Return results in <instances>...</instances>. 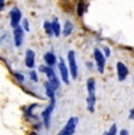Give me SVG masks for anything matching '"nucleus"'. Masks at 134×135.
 Returning <instances> with one entry per match:
<instances>
[{"label": "nucleus", "mask_w": 134, "mask_h": 135, "mask_svg": "<svg viewBox=\"0 0 134 135\" xmlns=\"http://www.w3.org/2000/svg\"><path fill=\"white\" fill-rule=\"evenodd\" d=\"M58 67H59V71H60L62 81L65 83L66 85H68L70 84V78H68L70 76V69H68V67L66 66V64H65V61H63L62 57L60 59V62H59Z\"/></svg>", "instance_id": "nucleus-7"}, {"label": "nucleus", "mask_w": 134, "mask_h": 135, "mask_svg": "<svg viewBox=\"0 0 134 135\" xmlns=\"http://www.w3.org/2000/svg\"><path fill=\"white\" fill-rule=\"evenodd\" d=\"M54 108H55V98H53V99H52V102L48 104V107L43 110L42 114H41V116H42V121H43V124H44V127H46L47 129L50 127V117H52V112H53Z\"/></svg>", "instance_id": "nucleus-2"}, {"label": "nucleus", "mask_w": 134, "mask_h": 135, "mask_svg": "<svg viewBox=\"0 0 134 135\" xmlns=\"http://www.w3.org/2000/svg\"><path fill=\"white\" fill-rule=\"evenodd\" d=\"M52 28H53V35L55 37H59L61 33V26H60L58 18H54V21L52 22Z\"/></svg>", "instance_id": "nucleus-12"}, {"label": "nucleus", "mask_w": 134, "mask_h": 135, "mask_svg": "<svg viewBox=\"0 0 134 135\" xmlns=\"http://www.w3.org/2000/svg\"><path fill=\"white\" fill-rule=\"evenodd\" d=\"M43 28H44V31L47 32L48 36H53V28H52V23H49L48 21H46L43 23Z\"/></svg>", "instance_id": "nucleus-16"}, {"label": "nucleus", "mask_w": 134, "mask_h": 135, "mask_svg": "<svg viewBox=\"0 0 134 135\" xmlns=\"http://www.w3.org/2000/svg\"><path fill=\"white\" fill-rule=\"evenodd\" d=\"M86 86H87L89 93H95V89H96V85H95V80H94V79L87 80V84H86Z\"/></svg>", "instance_id": "nucleus-17"}, {"label": "nucleus", "mask_w": 134, "mask_h": 135, "mask_svg": "<svg viewBox=\"0 0 134 135\" xmlns=\"http://www.w3.org/2000/svg\"><path fill=\"white\" fill-rule=\"evenodd\" d=\"M35 107H36V104H33V105H30V107H29L28 111H26V116H29V117H33V116H34V115H33V110L35 109Z\"/></svg>", "instance_id": "nucleus-22"}, {"label": "nucleus", "mask_w": 134, "mask_h": 135, "mask_svg": "<svg viewBox=\"0 0 134 135\" xmlns=\"http://www.w3.org/2000/svg\"><path fill=\"white\" fill-rule=\"evenodd\" d=\"M116 130H117V128H116V124H113L110 127V129H109V132L107 133L108 135H114V134H116Z\"/></svg>", "instance_id": "nucleus-23"}, {"label": "nucleus", "mask_w": 134, "mask_h": 135, "mask_svg": "<svg viewBox=\"0 0 134 135\" xmlns=\"http://www.w3.org/2000/svg\"><path fill=\"white\" fill-rule=\"evenodd\" d=\"M22 28L24 29V31H30V24H29L28 19H22Z\"/></svg>", "instance_id": "nucleus-19"}, {"label": "nucleus", "mask_w": 134, "mask_h": 135, "mask_svg": "<svg viewBox=\"0 0 134 135\" xmlns=\"http://www.w3.org/2000/svg\"><path fill=\"white\" fill-rule=\"evenodd\" d=\"M25 66L30 69L35 67V51L31 49H28L25 51Z\"/></svg>", "instance_id": "nucleus-9"}, {"label": "nucleus", "mask_w": 134, "mask_h": 135, "mask_svg": "<svg viewBox=\"0 0 134 135\" xmlns=\"http://www.w3.org/2000/svg\"><path fill=\"white\" fill-rule=\"evenodd\" d=\"M23 38H24V29L20 25L13 28V40H15V46L19 48L23 44Z\"/></svg>", "instance_id": "nucleus-8"}, {"label": "nucleus", "mask_w": 134, "mask_h": 135, "mask_svg": "<svg viewBox=\"0 0 134 135\" xmlns=\"http://www.w3.org/2000/svg\"><path fill=\"white\" fill-rule=\"evenodd\" d=\"M22 12H20L19 8L15 7L10 11V24L12 28H16V26L19 25V23L22 22Z\"/></svg>", "instance_id": "nucleus-5"}, {"label": "nucleus", "mask_w": 134, "mask_h": 135, "mask_svg": "<svg viewBox=\"0 0 134 135\" xmlns=\"http://www.w3.org/2000/svg\"><path fill=\"white\" fill-rule=\"evenodd\" d=\"M95 104H96V96H95V93H89V97H87V109H89V111L94 112Z\"/></svg>", "instance_id": "nucleus-13"}, {"label": "nucleus", "mask_w": 134, "mask_h": 135, "mask_svg": "<svg viewBox=\"0 0 134 135\" xmlns=\"http://www.w3.org/2000/svg\"><path fill=\"white\" fill-rule=\"evenodd\" d=\"M5 7V0H0V11H3Z\"/></svg>", "instance_id": "nucleus-25"}, {"label": "nucleus", "mask_w": 134, "mask_h": 135, "mask_svg": "<svg viewBox=\"0 0 134 135\" xmlns=\"http://www.w3.org/2000/svg\"><path fill=\"white\" fill-rule=\"evenodd\" d=\"M121 134L122 135H126V134H128V132H127V130H121Z\"/></svg>", "instance_id": "nucleus-27"}, {"label": "nucleus", "mask_w": 134, "mask_h": 135, "mask_svg": "<svg viewBox=\"0 0 134 135\" xmlns=\"http://www.w3.org/2000/svg\"><path fill=\"white\" fill-rule=\"evenodd\" d=\"M77 10H78V15L79 16H83L84 11H85V5H84V1H83V0H79V4H78V7H77Z\"/></svg>", "instance_id": "nucleus-18"}, {"label": "nucleus", "mask_w": 134, "mask_h": 135, "mask_svg": "<svg viewBox=\"0 0 134 135\" xmlns=\"http://www.w3.org/2000/svg\"><path fill=\"white\" fill-rule=\"evenodd\" d=\"M95 54V60H96V65H97V68H98L99 73H103L104 72V66H105V56L102 54V51L99 49H95L94 50Z\"/></svg>", "instance_id": "nucleus-6"}, {"label": "nucleus", "mask_w": 134, "mask_h": 135, "mask_svg": "<svg viewBox=\"0 0 134 135\" xmlns=\"http://www.w3.org/2000/svg\"><path fill=\"white\" fill-rule=\"evenodd\" d=\"M43 60H44V62H46L47 66H55L56 65V56L54 53H52V51H48V53L44 54V56H43Z\"/></svg>", "instance_id": "nucleus-11"}, {"label": "nucleus", "mask_w": 134, "mask_h": 135, "mask_svg": "<svg viewBox=\"0 0 134 135\" xmlns=\"http://www.w3.org/2000/svg\"><path fill=\"white\" fill-rule=\"evenodd\" d=\"M78 121H79L78 117H71L68 121H67V123L65 124V127L60 130L59 134L60 135H72V134H74L77 124H78Z\"/></svg>", "instance_id": "nucleus-3"}, {"label": "nucleus", "mask_w": 134, "mask_h": 135, "mask_svg": "<svg viewBox=\"0 0 134 135\" xmlns=\"http://www.w3.org/2000/svg\"><path fill=\"white\" fill-rule=\"evenodd\" d=\"M38 69H40V72H42V73L46 74L47 78H48V83L54 87V89L58 90L59 87H60V81H59V79H58V76H56L55 72H54L53 67H50V66H40Z\"/></svg>", "instance_id": "nucleus-1"}, {"label": "nucleus", "mask_w": 134, "mask_h": 135, "mask_svg": "<svg viewBox=\"0 0 134 135\" xmlns=\"http://www.w3.org/2000/svg\"><path fill=\"white\" fill-rule=\"evenodd\" d=\"M15 76H16V79L19 80L20 83H23L24 80H25V78H24L23 74H22V73H18V72H16V73H15Z\"/></svg>", "instance_id": "nucleus-21"}, {"label": "nucleus", "mask_w": 134, "mask_h": 135, "mask_svg": "<svg viewBox=\"0 0 134 135\" xmlns=\"http://www.w3.org/2000/svg\"><path fill=\"white\" fill-rule=\"evenodd\" d=\"M117 75H119V80L122 81L127 78L128 75V68L126 67V65L122 64V62H117Z\"/></svg>", "instance_id": "nucleus-10"}, {"label": "nucleus", "mask_w": 134, "mask_h": 135, "mask_svg": "<svg viewBox=\"0 0 134 135\" xmlns=\"http://www.w3.org/2000/svg\"><path fill=\"white\" fill-rule=\"evenodd\" d=\"M129 118H131V120H134V109L131 110V115H129Z\"/></svg>", "instance_id": "nucleus-26"}, {"label": "nucleus", "mask_w": 134, "mask_h": 135, "mask_svg": "<svg viewBox=\"0 0 134 135\" xmlns=\"http://www.w3.org/2000/svg\"><path fill=\"white\" fill-rule=\"evenodd\" d=\"M67 59H68V69L70 73H71V76L73 79H77V76H78V66H77L76 62V54H74L73 50L68 51Z\"/></svg>", "instance_id": "nucleus-4"}, {"label": "nucleus", "mask_w": 134, "mask_h": 135, "mask_svg": "<svg viewBox=\"0 0 134 135\" xmlns=\"http://www.w3.org/2000/svg\"><path fill=\"white\" fill-rule=\"evenodd\" d=\"M109 55H110V49H109L108 47H105V48H104V56H105V57H108Z\"/></svg>", "instance_id": "nucleus-24"}, {"label": "nucleus", "mask_w": 134, "mask_h": 135, "mask_svg": "<svg viewBox=\"0 0 134 135\" xmlns=\"http://www.w3.org/2000/svg\"><path fill=\"white\" fill-rule=\"evenodd\" d=\"M44 86H46V93H47V96H48V97L50 98V99L55 98V91H56V90L54 89V87L52 86V85L49 84V83H47V84L44 85Z\"/></svg>", "instance_id": "nucleus-14"}, {"label": "nucleus", "mask_w": 134, "mask_h": 135, "mask_svg": "<svg viewBox=\"0 0 134 135\" xmlns=\"http://www.w3.org/2000/svg\"><path fill=\"white\" fill-rule=\"evenodd\" d=\"M72 30H73V24L71 23V22H66L65 23V26H63V36L65 37H67V36H70L72 33Z\"/></svg>", "instance_id": "nucleus-15"}, {"label": "nucleus", "mask_w": 134, "mask_h": 135, "mask_svg": "<svg viewBox=\"0 0 134 135\" xmlns=\"http://www.w3.org/2000/svg\"><path fill=\"white\" fill-rule=\"evenodd\" d=\"M29 76H30V79L33 80L34 83H37L38 81V76H37V73H36L35 71H31L30 74H29Z\"/></svg>", "instance_id": "nucleus-20"}]
</instances>
